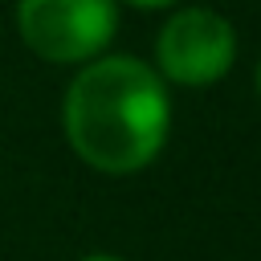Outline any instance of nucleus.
Wrapping results in <instances>:
<instances>
[{
  "label": "nucleus",
  "instance_id": "obj_2",
  "mask_svg": "<svg viewBox=\"0 0 261 261\" xmlns=\"http://www.w3.org/2000/svg\"><path fill=\"white\" fill-rule=\"evenodd\" d=\"M20 45L49 65H86L118 37V0H16Z\"/></svg>",
  "mask_w": 261,
  "mask_h": 261
},
{
  "label": "nucleus",
  "instance_id": "obj_3",
  "mask_svg": "<svg viewBox=\"0 0 261 261\" xmlns=\"http://www.w3.org/2000/svg\"><path fill=\"white\" fill-rule=\"evenodd\" d=\"M155 73L179 90H208L237 65V29L208 4H179L155 33Z\"/></svg>",
  "mask_w": 261,
  "mask_h": 261
},
{
  "label": "nucleus",
  "instance_id": "obj_6",
  "mask_svg": "<svg viewBox=\"0 0 261 261\" xmlns=\"http://www.w3.org/2000/svg\"><path fill=\"white\" fill-rule=\"evenodd\" d=\"M253 86H257V98H261V61H257V73H253Z\"/></svg>",
  "mask_w": 261,
  "mask_h": 261
},
{
  "label": "nucleus",
  "instance_id": "obj_5",
  "mask_svg": "<svg viewBox=\"0 0 261 261\" xmlns=\"http://www.w3.org/2000/svg\"><path fill=\"white\" fill-rule=\"evenodd\" d=\"M77 261H130V257H118V253H86Z\"/></svg>",
  "mask_w": 261,
  "mask_h": 261
},
{
  "label": "nucleus",
  "instance_id": "obj_1",
  "mask_svg": "<svg viewBox=\"0 0 261 261\" xmlns=\"http://www.w3.org/2000/svg\"><path fill=\"white\" fill-rule=\"evenodd\" d=\"M61 135L90 171L110 179L139 175L171 139V86L143 57L102 53L69 77Z\"/></svg>",
  "mask_w": 261,
  "mask_h": 261
},
{
  "label": "nucleus",
  "instance_id": "obj_4",
  "mask_svg": "<svg viewBox=\"0 0 261 261\" xmlns=\"http://www.w3.org/2000/svg\"><path fill=\"white\" fill-rule=\"evenodd\" d=\"M122 4H130L139 12H163V8H179L184 0H122Z\"/></svg>",
  "mask_w": 261,
  "mask_h": 261
}]
</instances>
